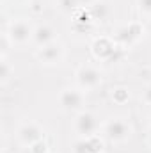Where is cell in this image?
Wrapping results in <instances>:
<instances>
[{"mask_svg": "<svg viewBox=\"0 0 151 153\" xmlns=\"http://www.w3.org/2000/svg\"><path fill=\"white\" fill-rule=\"evenodd\" d=\"M130 125L123 119H110L105 126V135L112 143H123L130 137Z\"/></svg>", "mask_w": 151, "mask_h": 153, "instance_id": "6da1fadb", "label": "cell"}, {"mask_svg": "<svg viewBox=\"0 0 151 153\" xmlns=\"http://www.w3.org/2000/svg\"><path fill=\"white\" fill-rule=\"evenodd\" d=\"M75 128L80 134V137H93V135H96L98 121H96L94 114H91V112H80L75 119Z\"/></svg>", "mask_w": 151, "mask_h": 153, "instance_id": "7a4b0ae2", "label": "cell"}, {"mask_svg": "<svg viewBox=\"0 0 151 153\" xmlns=\"http://www.w3.org/2000/svg\"><path fill=\"white\" fill-rule=\"evenodd\" d=\"M7 36H9V39H11L13 43L21 45V43H27L29 39L34 36V30H32L30 23H27L25 20H18V22L11 23Z\"/></svg>", "mask_w": 151, "mask_h": 153, "instance_id": "3957f363", "label": "cell"}, {"mask_svg": "<svg viewBox=\"0 0 151 153\" xmlns=\"http://www.w3.org/2000/svg\"><path fill=\"white\" fill-rule=\"evenodd\" d=\"M76 82L82 89H93L101 82V75L93 66H82L76 71Z\"/></svg>", "mask_w": 151, "mask_h": 153, "instance_id": "277c9868", "label": "cell"}, {"mask_svg": "<svg viewBox=\"0 0 151 153\" xmlns=\"http://www.w3.org/2000/svg\"><path fill=\"white\" fill-rule=\"evenodd\" d=\"M62 53H64V48L61 43H50L46 46H41V50L38 52V57L41 62L44 64H55L62 59Z\"/></svg>", "mask_w": 151, "mask_h": 153, "instance_id": "5b68a950", "label": "cell"}, {"mask_svg": "<svg viewBox=\"0 0 151 153\" xmlns=\"http://www.w3.org/2000/svg\"><path fill=\"white\" fill-rule=\"evenodd\" d=\"M59 102H61L64 111H80L82 103H84V96L76 89H62Z\"/></svg>", "mask_w": 151, "mask_h": 153, "instance_id": "8992f818", "label": "cell"}, {"mask_svg": "<svg viewBox=\"0 0 151 153\" xmlns=\"http://www.w3.org/2000/svg\"><path fill=\"white\" fill-rule=\"evenodd\" d=\"M18 137H20V141L23 144L32 146V144H36L38 141L43 139V130H41V126L36 125V123H27V125H23L18 130Z\"/></svg>", "mask_w": 151, "mask_h": 153, "instance_id": "52a82bcc", "label": "cell"}, {"mask_svg": "<svg viewBox=\"0 0 151 153\" xmlns=\"http://www.w3.org/2000/svg\"><path fill=\"white\" fill-rule=\"evenodd\" d=\"M141 34H142V27H141V25H137V23H132V25H128V27L119 29L115 39H117L121 45L128 46V45H132L137 38H141Z\"/></svg>", "mask_w": 151, "mask_h": 153, "instance_id": "ba28073f", "label": "cell"}, {"mask_svg": "<svg viewBox=\"0 0 151 153\" xmlns=\"http://www.w3.org/2000/svg\"><path fill=\"white\" fill-rule=\"evenodd\" d=\"M32 39L39 46H46V45H50V43L55 41V30L50 25H39L38 29H34Z\"/></svg>", "mask_w": 151, "mask_h": 153, "instance_id": "9c48e42d", "label": "cell"}, {"mask_svg": "<svg viewBox=\"0 0 151 153\" xmlns=\"http://www.w3.org/2000/svg\"><path fill=\"white\" fill-rule=\"evenodd\" d=\"M93 52L100 59H110L114 55V43L107 38H100L93 43Z\"/></svg>", "mask_w": 151, "mask_h": 153, "instance_id": "30bf717a", "label": "cell"}, {"mask_svg": "<svg viewBox=\"0 0 151 153\" xmlns=\"http://www.w3.org/2000/svg\"><path fill=\"white\" fill-rule=\"evenodd\" d=\"M89 14H91L93 20H100V22H103V20L109 16V5L103 4V2H96V4L91 5Z\"/></svg>", "mask_w": 151, "mask_h": 153, "instance_id": "8fae6325", "label": "cell"}, {"mask_svg": "<svg viewBox=\"0 0 151 153\" xmlns=\"http://www.w3.org/2000/svg\"><path fill=\"white\" fill-rule=\"evenodd\" d=\"M73 153H94L91 146V139L89 137H80L76 139L73 144Z\"/></svg>", "mask_w": 151, "mask_h": 153, "instance_id": "7c38bea8", "label": "cell"}, {"mask_svg": "<svg viewBox=\"0 0 151 153\" xmlns=\"http://www.w3.org/2000/svg\"><path fill=\"white\" fill-rule=\"evenodd\" d=\"M112 98L117 102V103H123V102H126V100H128V91H126V89H123V87H117V89H114Z\"/></svg>", "mask_w": 151, "mask_h": 153, "instance_id": "4fadbf2b", "label": "cell"}, {"mask_svg": "<svg viewBox=\"0 0 151 153\" xmlns=\"http://www.w3.org/2000/svg\"><path fill=\"white\" fill-rule=\"evenodd\" d=\"M9 76H11V68H9V64L5 61H2L0 62V82L5 84L9 80Z\"/></svg>", "mask_w": 151, "mask_h": 153, "instance_id": "5bb4252c", "label": "cell"}, {"mask_svg": "<svg viewBox=\"0 0 151 153\" xmlns=\"http://www.w3.org/2000/svg\"><path fill=\"white\" fill-rule=\"evenodd\" d=\"M59 5L64 11H75L76 7H80V0H59Z\"/></svg>", "mask_w": 151, "mask_h": 153, "instance_id": "9a60e30c", "label": "cell"}, {"mask_svg": "<svg viewBox=\"0 0 151 153\" xmlns=\"http://www.w3.org/2000/svg\"><path fill=\"white\" fill-rule=\"evenodd\" d=\"M30 152L32 153H48V144L41 139V141H38L36 144L30 146Z\"/></svg>", "mask_w": 151, "mask_h": 153, "instance_id": "2e32d148", "label": "cell"}, {"mask_svg": "<svg viewBox=\"0 0 151 153\" xmlns=\"http://www.w3.org/2000/svg\"><path fill=\"white\" fill-rule=\"evenodd\" d=\"M139 9L146 14H151V0H139Z\"/></svg>", "mask_w": 151, "mask_h": 153, "instance_id": "e0dca14e", "label": "cell"}, {"mask_svg": "<svg viewBox=\"0 0 151 153\" xmlns=\"http://www.w3.org/2000/svg\"><path fill=\"white\" fill-rule=\"evenodd\" d=\"M7 50H9V36L4 34V36H2V55H5Z\"/></svg>", "mask_w": 151, "mask_h": 153, "instance_id": "ac0fdd59", "label": "cell"}, {"mask_svg": "<svg viewBox=\"0 0 151 153\" xmlns=\"http://www.w3.org/2000/svg\"><path fill=\"white\" fill-rule=\"evenodd\" d=\"M144 100H146L148 103H151V85H148L146 91H144Z\"/></svg>", "mask_w": 151, "mask_h": 153, "instance_id": "d6986e66", "label": "cell"}, {"mask_svg": "<svg viewBox=\"0 0 151 153\" xmlns=\"http://www.w3.org/2000/svg\"><path fill=\"white\" fill-rule=\"evenodd\" d=\"M96 4V0H80V5H93Z\"/></svg>", "mask_w": 151, "mask_h": 153, "instance_id": "ffe728a7", "label": "cell"}, {"mask_svg": "<svg viewBox=\"0 0 151 153\" xmlns=\"http://www.w3.org/2000/svg\"><path fill=\"white\" fill-rule=\"evenodd\" d=\"M148 143H150V146H151V130H150V134H148Z\"/></svg>", "mask_w": 151, "mask_h": 153, "instance_id": "44dd1931", "label": "cell"}]
</instances>
